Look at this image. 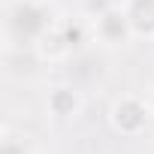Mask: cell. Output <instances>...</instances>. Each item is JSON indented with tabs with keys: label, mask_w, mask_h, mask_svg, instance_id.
Listing matches in <instances>:
<instances>
[{
	"label": "cell",
	"mask_w": 154,
	"mask_h": 154,
	"mask_svg": "<svg viewBox=\"0 0 154 154\" xmlns=\"http://www.w3.org/2000/svg\"><path fill=\"white\" fill-rule=\"evenodd\" d=\"M127 18H130V27L133 30L154 33V0H136Z\"/></svg>",
	"instance_id": "6da1fadb"
}]
</instances>
